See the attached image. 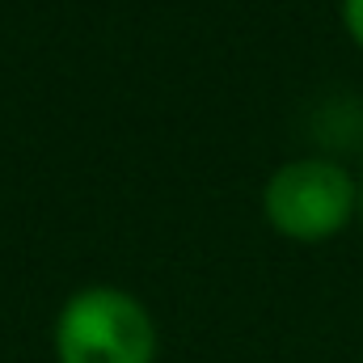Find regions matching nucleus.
I'll return each instance as SVG.
<instances>
[{"instance_id":"3","label":"nucleus","mask_w":363,"mask_h":363,"mask_svg":"<svg viewBox=\"0 0 363 363\" xmlns=\"http://www.w3.org/2000/svg\"><path fill=\"white\" fill-rule=\"evenodd\" d=\"M342 26H347V34L363 47V0H342Z\"/></svg>"},{"instance_id":"1","label":"nucleus","mask_w":363,"mask_h":363,"mask_svg":"<svg viewBox=\"0 0 363 363\" xmlns=\"http://www.w3.org/2000/svg\"><path fill=\"white\" fill-rule=\"evenodd\" d=\"M157 325L152 313L123 287H85L55 317L60 363H152Z\"/></svg>"},{"instance_id":"4","label":"nucleus","mask_w":363,"mask_h":363,"mask_svg":"<svg viewBox=\"0 0 363 363\" xmlns=\"http://www.w3.org/2000/svg\"><path fill=\"white\" fill-rule=\"evenodd\" d=\"M359 211H363V182H359Z\"/></svg>"},{"instance_id":"2","label":"nucleus","mask_w":363,"mask_h":363,"mask_svg":"<svg viewBox=\"0 0 363 363\" xmlns=\"http://www.w3.org/2000/svg\"><path fill=\"white\" fill-rule=\"evenodd\" d=\"M359 207L355 178L325 161V157H300L279 165L262 186V216L274 233L291 241H325Z\"/></svg>"}]
</instances>
